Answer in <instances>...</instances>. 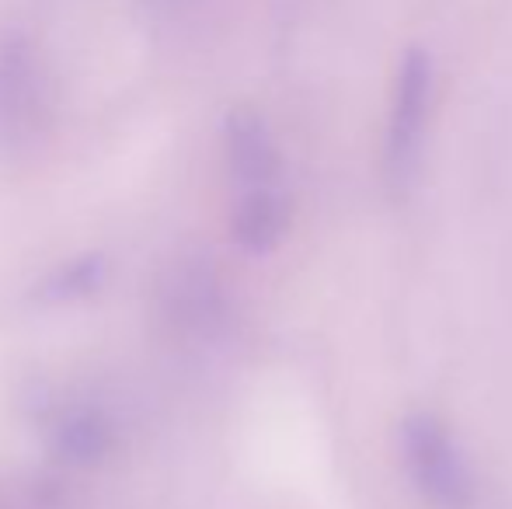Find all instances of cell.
Instances as JSON below:
<instances>
[{"label": "cell", "mask_w": 512, "mask_h": 509, "mask_svg": "<svg viewBox=\"0 0 512 509\" xmlns=\"http://www.w3.org/2000/svg\"><path fill=\"white\" fill-rule=\"evenodd\" d=\"M223 147H227V168L241 192L283 185V154L269 123L258 112H230L223 123Z\"/></svg>", "instance_id": "cell-4"}, {"label": "cell", "mask_w": 512, "mask_h": 509, "mask_svg": "<svg viewBox=\"0 0 512 509\" xmlns=\"http://www.w3.org/2000/svg\"><path fill=\"white\" fill-rule=\"evenodd\" d=\"M108 265L102 255H81L63 262L60 269H53L46 279L39 283V297L46 304H70V300L91 297L98 286L105 283Z\"/></svg>", "instance_id": "cell-7"}, {"label": "cell", "mask_w": 512, "mask_h": 509, "mask_svg": "<svg viewBox=\"0 0 512 509\" xmlns=\"http://www.w3.org/2000/svg\"><path fill=\"white\" fill-rule=\"evenodd\" d=\"M290 231V199L283 185L272 189H251L237 196L234 217H230V234L251 255H265L279 245Z\"/></svg>", "instance_id": "cell-5"}, {"label": "cell", "mask_w": 512, "mask_h": 509, "mask_svg": "<svg viewBox=\"0 0 512 509\" xmlns=\"http://www.w3.org/2000/svg\"><path fill=\"white\" fill-rule=\"evenodd\" d=\"M432 105V60L422 49L405 53L394 77L391 116L384 129V175L394 196H405L415 182L418 157H422L425 123H429Z\"/></svg>", "instance_id": "cell-3"}, {"label": "cell", "mask_w": 512, "mask_h": 509, "mask_svg": "<svg viewBox=\"0 0 512 509\" xmlns=\"http://www.w3.org/2000/svg\"><path fill=\"white\" fill-rule=\"evenodd\" d=\"M401 454H405V468L418 496L429 499L436 509H474L478 492H474L471 468H467L457 436L450 433V426L439 415H405V422H401Z\"/></svg>", "instance_id": "cell-2"}, {"label": "cell", "mask_w": 512, "mask_h": 509, "mask_svg": "<svg viewBox=\"0 0 512 509\" xmlns=\"http://www.w3.org/2000/svg\"><path fill=\"white\" fill-rule=\"evenodd\" d=\"M115 433L112 426L91 408H81V412H67L53 429V447L63 461L70 464H95L112 450Z\"/></svg>", "instance_id": "cell-6"}, {"label": "cell", "mask_w": 512, "mask_h": 509, "mask_svg": "<svg viewBox=\"0 0 512 509\" xmlns=\"http://www.w3.org/2000/svg\"><path fill=\"white\" fill-rule=\"evenodd\" d=\"M49 74L25 32H0V154L28 150L49 123Z\"/></svg>", "instance_id": "cell-1"}, {"label": "cell", "mask_w": 512, "mask_h": 509, "mask_svg": "<svg viewBox=\"0 0 512 509\" xmlns=\"http://www.w3.org/2000/svg\"><path fill=\"white\" fill-rule=\"evenodd\" d=\"M136 4L143 7V11L150 14H161V18H171V14H182L189 4H196V0H136Z\"/></svg>", "instance_id": "cell-8"}]
</instances>
